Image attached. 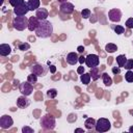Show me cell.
I'll list each match as a JSON object with an SVG mask.
<instances>
[{
	"instance_id": "1",
	"label": "cell",
	"mask_w": 133,
	"mask_h": 133,
	"mask_svg": "<svg viewBox=\"0 0 133 133\" xmlns=\"http://www.w3.org/2000/svg\"><path fill=\"white\" fill-rule=\"evenodd\" d=\"M53 33V25L50 21L44 20L41 21L37 28L35 29V35L41 38H48Z\"/></svg>"
},
{
	"instance_id": "2",
	"label": "cell",
	"mask_w": 133,
	"mask_h": 133,
	"mask_svg": "<svg viewBox=\"0 0 133 133\" xmlns=\"http://www.w3.org/2000/svg\"><path fill=\"white\" fill-rule=\"evenodd\" d=\"M39 124H41V127L44 130H53L55 128V125H56L55 117L52 114L47 113V114L42 116V118L39 121Z\"/></svg>"
},
{
	"instance_id": "3",
	"label": "cell",
	"mask_w": 133,
	"mask_h": 133,
	"mask_svg": "<svg viewBox=\"0 0 133 133\" xmlns=\"http://www.w3.org/2000/svg\"><path fill=\"white\" fill-rule=\"evenodd\" d=\"M12 27L18 31H23L28 28V19L25 16H16L12 20Z\"/></svg>"
},
{
	"instance_id": "4",
	"label": "cell",
	"mask_w": 133,
	"mask_h": 133,
	"mask_svg": "<svg viewBox=\"0 0 133 133\" xmlns=\"http://www.w3.org/2000/svg\"><path fill=\"white\" fill-rule=\"evenodd\" d=\"M29 70L31 73L35 74L37 77H44L47 75L49 71V66L45 64H41V63H33L29 66Z\"/></svg>"
},
{
	"instance_id": "5",
	"label": "cell",
	"mask_w": 133,
	"mask_h": 133,
	"mask_svg": "<svg viewBox=\"0 0 133 133\" xmlns=\"http://www.w3.org/2000/svg\"><path fill=\"white\" fill-rule=\"evenodd\" d=\"M111 128V124H110V121L108 118H105V117H100L97 123H96V127H95V130L97 132H100V133H103V132H107L109 131Z\"/></svg>"
},
{
	"instance_id": "6",
	"label": "cell",
	"mask_w": 133,
	"mask_h": 133,
	"mask_svg": "<svg viewBox=\"0 0 133 133\" xmlns=\"http://www.w3.org/2000/svg\"><path fill=\"white\" fill-rule=\"evenodd\" d=\"M19 89H20V91H21L22 95L28 97V96H30V95L32 94V91H33V84H31V83L28 82V81H24V82L20 83Z\"/></svg>"
},
{
	"instance_id": "7",
	"label": "cell",
	"mask_w": 133,
	"mask_h": 133,
	"mask_svg": "<svg viewBox=\"0 0 133 133\" xmlns=\"http://www.w3.org/2000/svg\"><path fill=\"white\" fill-rule=\"evenodd\" d=\"M100 63V57L97 54H88L85 57V64L88 68H95L98 66Z\"/></svg>"
},
{
	"instance_id": "8",
	"label": "cell",
	"mask_w": 133,
	"mask_h": 133,
	"mask_svg": "<svg viewBox=\"0 0 133 133\" xmlns=\"http://www.w3.org/2000/svg\"><path fill=\"white\" fill-rule=\"evenodd\" d=\"M108 19L111 22L118 23L121 21V19H122V11H121V9H118V8H111L108 11Z\"/></svg>"
},
{
	"instance_id": "9",
	"label": "cell",
	"mask_w": 133,
	"mask_h": 133,
	"mask_svg": "<svg viewBox=\"0 0 133 133\" xmlns=\"http://www.w3.org/2000/svg\"><path fill=\"white\" fill-rule=\"evenodd\" d=\"M14 125V119L10 115L4 114L0 117V127L2 129H9Z\"/></svg>"
},
{
	"instance_id": "10",
	"label": "cell",
	"mask_w": 133,
	"mask_h": 133,
	"mask_svg": "<svg viewBox=\"0 0 133 133\" xmlns=\"http://www.w3.org/2000/svg\"><path fill=\"white\" fill-rule=\"evenodd\" d=\"M74 4L66 1V2H63V3H60V6H59V11L62 12V14H65V15H71L74 12Z\"/></svg>"
},
{
	"instance_id": "11",
	"label": "cell",
	"mask_w": 133,
	"mask_h": 133,
	"mask_svg": "<svg viewBox=\"0 0 133 133\" xmlns=\"http://www.w3.org/2000/svg\"><path fill=\"white\" fill-rule=\"evenodd\" d=\"M29 104H30V101H29V99H27V96L22 95L21 97H19L17 99V106L21 109L27 108L29 106Z\"/></svg>"
},
{
	"instance_id": "12",
	"label": "cell",
	"mask_w": 133,
	"mask_h": 133,
	"mask_svg": "<svg viewBox=\"0 0 133 133\" xmlns=\"http://www.w3.org/2000/svg\"><path fill=\"white\" fill-rule=\"evenodd\" d=\"M39 22H41V21L37 19L36 16L30 17V18L28 19V30H29V31H35V29L37 28Z\"/></svg>"
},
{
	"instance_id": "13",
	"label": "cell",
	"mask_w": 133,
	"mask_h": 133,
	"mask_svg": "<svg viewBox=\"0 0 133 133\" xmlns=\"http://www.w3.org/2000/svg\"><path fill=\"white\" fill-rule=\"evenodd\" d=\"M29 11V7L27 5V2L21 6H18V7H15L14 8V14L16 16H26V14Z\"/></svg>"
},
{
	"instance_id": "14",
	"label": "cell",
	"mask_w": 133,
	"mask_h": 133,
	"mask_svg": "<svg viewBox=\"0 0 133 133\" xmlns=\"http://www.w3.org/2000/svg\"><path fill=\"white\" fill-rule=\"evenodd\" d=\"M66 62L71 65H75L77 62H79V56L76 52H70L68 53L66 55V58H65Z\"/></svg>"
},
{
	"instance_id": "15",
	"label": "cell",
	"mask_w": 133,
	"mask_h": 133,
	"mask_svg": "<svg viewBox=\"0 0 133 133\" xmlns=\"http://www.w3.org/2000/svg\"><path fill=\"white\" fill-rule=\"evenodd\" d=\"M35 16L37 17V19L39 21H44V20H47L48 16H49V11L45 7H39L38 9H36Z\"/></svg>"
},
{
	"instance_id": "16",
	"label": "cell",
	"mask_w": 133,
	"mask_h": 133,
	"mask_svg": "<svg viewBox=\"0 0 133 133\" xmlns=\"http://www.w3.org/2000/svg\"><path fill=\"white\" fill-rule=\"evenodd\" d=\"M11 52V47L8 44H1L0 45V55L5 57L8 56Z\"/></svg>"
},
{
	"instance_id": "17",
	"label": "cell",
	"mask_w": 133,
	"mask_h": 133,
	"mask_svg": "<svg viewBox=\"0 0 133 133\" xmlns=\"http://www.w3.org/2000/svg\"><path fill=\"white\" fill-rule=\"evenodd\" d=\"M27 5L29 7V10H36V9L39 8L41 0H28Z\"/></svg>"
},
{
	"instance_id": "18",
	"label": "cell",
	"mask_w": 133,
	"mask_h": 133,
	"mask_svg": "<svg viewBox=\"0 0 133 133\" xmlns=\"http://www.w3.org/2000/svg\"><path fill=\"white\" fill-rule=\"evenodd\" d=\"M96 123H97V121H96L95 118H92V117H87V118L85 119L84 126H85V128H86L87 130H92V129H95V127H96Z\"/></svg>"
},
{
	"instance_id": "19",
	"label": "cell",
	"mask_w": 133,
	"mask_h": 133,
	"mask_svg": "<svg viewBox=\"0 0 133 133\" xmlns=\"http://www.w3.org/2000/svg\"><path fill=\"white\" fill-rule=\"evenodd\" d=\"M90 79H91L90 73H83L82 75H80V80L84 85H88L90 82Z\"/></svg>"
},
{
	"instance_id": "20",
	"label": "cell",
	"mask_w": 133,
	"mask_h": 133,
	"mask_svg": "<svg viewBox=\"0 0 133 133\" xmlns=\"http://www.w3.org/2000/svg\"><path fill=\"white\" fill-rule=\"evenodd\" d=\"M90 76H91V79L92 80H98L100 78V71H99V68L98 66H95V68H90Z\"/></svg>"
},
{
	"instance_id": "21",
	"label": "cell",
	"mask_w": 133,
	"mask_h": 133,
	"mask_svg": "<svg viewBox=\"0 0 133 133\" xmlns=\"http://www.w3.org/2000/svg\"><path fill=\"white\" fill-rule=\"evenodd\" d=\"M115 60H116V63H117V65H118L119 68H124V65H125V63H126V61H127V57H126L125 55L121 54V55H118V56L115 58Z\"/></svg>"
},
{
	"instance_id": "22",
	"label": "cell",
	"mask_w": 133,
	"mask_h": 133,
	"mask_svg": "<svg viewBox=\"0 0 133 133\" xmlns=\"http://www.w3.org/2000/svg\"><path fill=\"white\" fill-rule=\"evenodd\" d=\"M101 76H102L103 83H104L106 86H110V85L112 84V79H111V77H110L107 73H103Z\"/></svg>"
},
{
	"instance_id": "23",
	"label": "cell",
	"mask_w": 133,
	"mask_h": 133,
	"mask_svg": "<svg viewBox=\"0 0 133 133\" xmlns=\"http://www.w3.org/2000/svg\"><path fill=\"white\" fill-rule=\"evenodd\" d=\"M117 50V46L113 43H108L106 46H105V51L108 52V53H113Z\"/></svg>"
},
{
	"instance_id": "24",
	"label": "cell",
	"mask_w": 133,
	"mask_h": 133,
	"mask_svg": "<svg viewBox=\"0 0 133 133\" xmlns=\"http://www.w3.org/2000/svg\"><path fill=\"white\" fill-rule=\"evenodd\" d=\"M9 4L15 8V7H18V6H21L23 4H25V0H8Z\"/></svg>"
},
{
	"instance_id": "25",
	"label": "cell",
	"mask_w": 133,
	"mask_h": 133,
	"mask_svg": "<svg viewBox=\"0 0 133 133\" xmlns=\"http://www.w3.org/2000/svg\"><path fill=\"white\" fill-rule=\"evenodd\" d=\"M125 79L129 83L133 82V70H128L127 71V73L125 74Z\"/></svg>"
},
{
	"instance_id": "26",
	"label": "cell",
	"mask_w": 133,
	"mask_h": 133,
	"mask_svg": "<svg viewBox=\"0 0 133 133\" xmlns=\"http://www.w3.org/2000/svg\"><path fill=\"white\" fill-rule=\"evenodd\" d=\"M57 96V90L55 88H50L47 90V97L49 99H55Z\"/></svg>"
},
{
	"instance_id": "27",
	"label": "cell",
	"mask_w": 133,
	"mask_h": 133,
	"mask_svg": "<svg viewBox=\"0 0 133 133\" xmlns=\"http://www.w3.org/2000/svg\"><path fill=\"white\" fill-rule=\"evenodd\" d=\"M27 81L28 82H30L31 84H35L36 82H37V76L35 75V74H33V73H31L30 75H28L27 76Z\"/></svg>"
},
{
	"instance_id": "28",
	"label": "cell",
	"mask_w": 133,
	"mask_h": 133,
	"mask_svg": "<svg viewBox=\"0 0 133 133\" xmlns=\"http://www.w3.org/2000/svg\"><path fill=\"white\" fill-rule=\"evenodd\" d=\"M113 29H114V32L116 34H118V35H121V34H123L125 32V27L122 26V25H116V26L113 27Z\"/></svg>"
},
{
	"instance_id": "29",
	"label": "cell",
	"mask_w": 133,
	"mask_h": 133,
	"mask_svg": "<svg viewBox=\"0 0 133 133\" xmlns=\"http://www.w3.org/2000/svg\"><path fill=\"white\" fill-rule=\"evenodd\" d=\"M90 15H91V11L88 8H83L82 11H81V17L83 19H88L90 17Z\"/></svg>"
},
{
	"instance_id": "30",
	"label": "cell",
	"mask_w": 133,
	"mask_h": 133,
	"mask_svg": "<svg viewBox=\"0 0 133 133\" xmlns=\"http://www.w3.org/2000/svg\"><path fill=\"white\" fill-rule=\"evenodd\" d=\"M18 48L20 51H28L30 49V45L28 43H21Z\"/></svg>"
},
{
	"instance_id": "31",
	"label": "cell",
	"mask_w": 133,
	"mask_h": 133,
	"mask_svg": "<svg viewBox=\"0 0 133 133\" xmlns=\"http://www.w3.org/2000/svg\"><path fill=\"white\" fill-rule=\"evenodd\" d=\"M124 68L128 71V70H133V59H127Z\"/></svg>"
},
{
	"instance_id": "32",
	"label": "cell",
	"mask_w": 133,
	"mask_h": 133,
	"mask_svg": "<svg viewBox=\"0 0 133 133\" xmlns=\"http://www.w3.org/2000/svg\"><path fill=\"white\" fill-rule=\"evenodd\" d=\"M125 25H126V27H127V28L132 29V28H133V18H129V19L126 21Z\"/></svg>"
},
{
	"instance_id": "33",
	"label": "cell",
	"mask_w": 133,
	"mask_h": 133,
	"mask_svg": "<svg viewBox=\"0 0 133 133\" xmlns=\"http://www.w3.org/2000/svg\"><path fill=\"white\" fill-rule=\"evenodd\" d=\"M22 132H23V133H33L34 131H33L32 128H30V127H28V126H25V127L22 128Z\"/></svg>"
},
{
	"instance_id": "34",
	"label": "cell",
	"mask_w": 133,
	"mask_h": 133,
	"mask_svg": "<svg viewBox=\"0 0 133 133\" xmlns=\"http://www.w3.org/2000/svg\"><path fill=\"white\" fill-rule=\"evenodd\" d=\"M111 71H112V73H113L114 75H118V74L121 73V69H119V66H113Z\"/></svg>"
},
{
	"instance_id": "35",
	"label": "cell",
	"mask_w": 133,
	"mask_h": 133,
	"mask_svg": "<svg viewBox=\"0 0 133 133\" xmlns=\"http://www.w3.org/2000/svg\"><path fill=\"white\" fill-rule=\"evenodd\" d=\"M77 73L79 74V75H82L83 73H84V66L81 64L80 66H78V69H77Z\"/></svg>"
},
{
	"instance_id": "36",
	"label": "cell",
	"mask_w": 133,
	"mask_h": 133,
	"mask_svg": "<svg viewBox=\"0 0 133 133\" xmlns=\"http://www.w3.org/2000/svg\"><path fill=\"white\" fill-rule=\"evenodd\" d=\"M79 62H80V64L85 63V57H84L83 55H80V56H79Z\"/></svg>"
},
{
	"instance_id": "37",
	"label": "cell",
	"mask_w": 133,
	"mask_h": 133,
	"mask_svg": "<svg viewBox=\"0 0 133 133\" xmlns=\"http://www.w3.org/2000/svg\"><path fill=\"white\" fill-rule=\"evenodd\" d=\"M49 70H50V72H51L52 74H55V72H56V66H55V65H50V66H49Z\"/></svg>"
},
{
	"instance_id": "38",
	"label": "cell",
	"mask_w": 133,
	"mask_h": 133,
	"mask_svg": "<svg viewBox=\"0 0 133 133\" xmlns=\"http://www.w3.org/2000/svg\"><path fill=\"white\" fill-rule=\"evenodd\" d=\"M77 50H78L79 53H83V52H84V47H83V46H79V47L77 48Z\"/></svg>"
},
{
	"instance_id": "39",
	"label": "cell",
	"mask_w": 133,
	"mask_h": 133,
	"mask_svg": "<svg viewBox=\"0 0 133 133\" xmlns=\"http://www.w3.org/2000/svg\"><path fill=\"white\" fill-rule=\"evenodd\" d=\"M75 132H83L84 133V130L81 128H77V129H75Z\"/></svg>"
},
{
	"instance_id": "40",
	"label": "cell",
	"mask_w": 133,
	"mask_h": 133,
	"mask_svg": "<svg viewBox=\"0 0 133 133\" xmlns=\"http://www.w3.org/2000/svg\"><path fill=\"white\" fill-rule=\"evenodd\" d=\"M129 132H132V133H133V126H131V127L129 128Z\"/></svg>"
},
{
	"instance_id": "41",
	"label": "cell",
	"mask_w": 133,
	"mask_h": 133,
	"mask_svg": "<svg viewBox=\"0 0 133 133\" xmlns=\"http://www.w3.org/2000/svg\"><path fill=\"white\" fill-rule=\"evenodd\" d=\"M57 1H58L59 3H63V2H66L68 0H57Z\"/></svg>"
},
{
	"instance_id": "42",
	"label": "cell",
	"mask_w": 133,
	"mask_h": 133,
	"mask_svg": "<svg viewBox=\"0 0 133 133\" xmlns=\"http://www.w3.org/2000/svg\"><path fill=\"white\" fill-rule=\"evenodd\" d=\"M129 113H130V114L133 116V109H130V110H129Z\"/></svg>"
},
{
	"instance_id": "43",
	"label": "cell",
	"mask_w": 133,
	"mask_h": 133,
	"mask_svg": "<svg viewBox=\"0 0 133 133\" xmlns=\"http://www.w3.org/2000/svg\"><path fill=\"white\" fill-rule=\"evenodd\" d=\"M132 45H133V41H132Z\"/></svg>"
}]
</instances>
